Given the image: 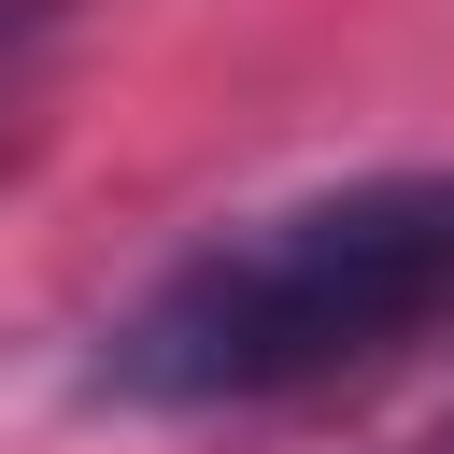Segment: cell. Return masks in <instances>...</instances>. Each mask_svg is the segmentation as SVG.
Returning <instances> with one entry per match:
<instances>
[{"label": "cell", "mask_w": 454, "mask_h": 454, "mask_svg": "<svg viewBox=\"0 0 454 454\" xmlns=\"http://www.w3.org/2000/svg\"><path fill=\"white\" fill-rule=\"evenodd\" d=\"M454 312V170H369L170 255L99 326V397L128 411H255L340 369H383Z\"/></svg>", "instance_id": "1"}, {"label": "cell", "mask_w": 454, "mask_h": 454, "mask_svg": "<svg viewBox=\"0 0 454 454\" xmlns=\"http://www.w3.org/2000/svg\"><path fill=\"white\" fill-rule=\"evenodd\" d=\"M28 14H43V0H0V43H14V28H28Z\"/></svg>", "instance_id": "2"}, {"label": "cell", "mask_w": 454, "mask_h": 454, "mask_svg": "<svg viewBox=\"0 0 454 454\" xmlns=\"http://www.w3.org/2000/svg\"><path fill=\"white\" fill-rule=\"evenodd\" d=\"M411 454H454V426H440V440H411Z\"/></svg>", "instance_id": "3"}]
</instances>
